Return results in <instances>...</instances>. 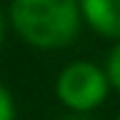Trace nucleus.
I'll return each mask as SVG.
<instances>
[{
  "instance_id": "7",
  "label": "nucleus",
  "mask_w": 120,
  "mask_h": 120,
  "mask_svg": "<svg viewBox=\"0 0 120 120\" xmlns=\"http://www.w3.org/2000/svg\"><path fill=\"white\" fill-rule=\"evenodd\" d=\"M118 120H120V118H118Z\"/></svg>"
},
{
  "instance_id": "4",
  "label": "nucleus",
  "mask_w": 120,
  "mask_h": 120,
  "mask_svg": "<svg viewBox=\"0 0 120 120\" xmlns=\"http://www.w3.org/2000/svg\"><path fill=\"white\" fill-rule=\"evenodd\" d=\"M105 75H108V80H110V88H115L120 93V40L112 45V50L108 52Z\"/></svg>"
},
{
  "instance_id": "3",
  "label": "nucleus",
  "mask_w": 120,
  "mask_h": 120,
  "mask_svg": "<svg viewBox=\"0 0 120 120\" xmlns=\"http://www.w3.org/2000/svg\"><path fill=\"white\" fill-rule=\"evenodd\" d=\"M80 13L98 35L120 40V0H80Z\"/></svg>"
},
{
  "instance_id": "5",
  "label": "nucleus",
  "mask_w": 120,
  "mask_h": 120,
  "mask_svg": "<svg viewBox=\"0 0 120 120\" xmlns=\"http://www.w3.org/2000/svg\"><path fill=\"white\" fill-rule=\"evenodd\" d=\"M0 120H15V100L3 82H0Z\"/></svg>"
},
{
  "instance_id": "1",
  "label": "nucleus",
  "mask_w": 120,
  "mask_h": 120,
  "mask_svg": "<svg viewBox=\"0 0 120 120\" xmlns=\"http://www.w3.org/2000/svg\"><path fill=\"white\" fill-rule=\"evenodd\" d=\"M10 20L28 45L58 50L70 45L80 30V0H13Z\"/></svg>"
},
{
  "instance_id": "2",
  "label": "nucleus",
  "mask_w": 120,
  "mask_h": 120,
  "mask_svg": "<svg viewBox=\"0 0 120 120\" xmlns=\"http://www.w3.org/2000/svg\"><path fill=\"white\" fill-rule=\"evenodd\" d=\"M108 90L110 80L105 75V68H98L90 60H75L65 65L55 82L58 100L75 112H90L98 105H103Z\"/></svg>"
},
{
  "instance_id": "6",
  "label": "nucleus",
  "mask_w": 120,
  "mask_h": 120,
  "mask_svg": "<svg viewBox=\"0 0 120 120\" xmlns=\"http://www.w3.org/2000/svg\"><path fill=\"white\" fill-rule=\"evenodd\" d=\"M3 43H5V18L0 13V48H3Z\"/></svg>"
}]
</instances>
